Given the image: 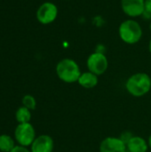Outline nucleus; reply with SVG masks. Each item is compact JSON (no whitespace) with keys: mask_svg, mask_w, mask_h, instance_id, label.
I'll use <instances>...</instances> for the list:
<instances>
[{"mask_svg":"<svg viewBox=\"0 0 151 152\" xmlns=\"http://www.w3.org/2000/svg\"><path fill=\"white\" fill-rule=\"evenodd\" d=\"M126 91L134 97H142L151 89V77L146 73L139 72L132 75L125 83Z\"/></svg>","mask_w":151,"mask_h":152,"instance_id":"1","label":"nucleus"},{"mask_svg":"<svg viewBox=\"0 0 151 152\" xmlns=\"http://www.w3.org/2000/svg\"><path fill=\"white\" fill-rule=\"evenodd\" d=\"M56 74L61 81L71 84L77 82L82 73L78 64L74 60L65 58L57 63Z\"/></svg>","mask_w":151,"mask_h":152,"instance_id":"2","label":"nucleus"},{"mask_svg":"<svg viewBox=\"0 0 151 152\" xmlns=\"http://www.w3.org/2000/svg\"><path fill=\"white\" fill-rule=\"evenodd\" d=\"M118 35L123 42L128 45L138 43L142 37V28L134 20H124L118 28Z\"/></svg>","mask_w":151,"mask_h":152,"instance_id":"3","label":"nucleus"},{"mask_svg":"<svg viewBox=\"0 0 151 152\" xmlns=\"http://www.w3.org/2000/svg\"><path fill=\"white\" fill-rule=\"evenodd\" d=\"M14 138L20 146H31L36 139V132L34 126L30 123L19 124L14 131Z\"/></svg>","mask_w":151,"mask_h":152,"instance_id":"4","label":"nucleus"},{"mask_svg":"<svg viewBox=\"0 0 151 152\" xmlns=\"http://www.w3.org/2000/svg\"><path fill=\"white\" fill-rule=\"evenodd\" d=\"M88 70L97 76H101L106 72L109 67V61L105 54L96 52L89 55L86 61Z\"/></svg>","mask_w":151,"mask_h":152,"instance_id":"5","label":"nucleus"},{"mask_svg":"<svg viewBox=\"0 0 151 152\" xmlns=\"http://www.w3.org/2000/svg\"><path fill=\"white\" fill-rule=\"evenodd\" d=\"M58 16L57 6L51 2H45L42 4L36 11L37 20L44 25L53 22Z\"/></svg>","mask_w":151,"mask_h":152,"instance_id":"6","label":"nucleus"},{"mask_svg":"<svg viewBox=\"0 0 151 152\" xmlns=\"http://www.w3.org/2000/svg\"><path fill=\"white\" fill-rule=\"evenodd\" d=\"M123 12L130 17H139L145 12V0H121Z\"/></svg>","mask_w":151,"mask_h":152,"instance_id":"7","label":"nucleus"},{"mask_svg":"<svg viewBox=\"0 0 151 152\" xmlns=\"http://www.w3.org/2000/svg\"><path fill=\"white\" fill-rule=\"evenodd\" d=\"M126 144L117 137H107L100 144V152H126Z\"/></svg>","mask_w":151,"mask_h":152,"instance_id":"8","label":"nucleus"},{"mask_svg":"<svg viewBox=\"0 0 151 152\" xmlns=\"http://www.w3.org/2000/svg\"><path fill=\"white\" fill-rule=\"evenodd\" d=\"M54 142L53 138L47 134H42L34 140L30 146L31 152H53Z\"/></svg>","mask_w":151,"mask_h":152,"instance_id":"9","label":"nucleus"},{"mask_svg":"<svg viewBox=\"0 0 151 152\" xmlns=\"http://www.w3.org/2000/svg\"><path fill=\"white\" fill-rule=\"evenodd\" d=\"M128 152H147L149 149L148 142L141 136H133L126 143Z\"/></svg>","mask_w":151,"mask_h":152,"instance_id":"10","label":"nucleus"},{"mask_svg":"<svg viewBox=\"0 0 151 152\" xmlns=\"http://www.w3.org/2000/svg\"><path fill=\"white\" fill-rule=\"evenodd\" d=\"M77 82L82 87L86 89H92L95 87L98 84V76L90 71L84 72L79 77Z\"/></svg>","mask_w":151,"mask_h":152,"instance_id":"11","label":"nucleus"},{"mask_svg":"<svg viewBox=\"0 0 151 152\" xmlns=\"http://www.w3.org/2000/svg\"><path fill=\"white\" fill-rule=\"evenodd\" d=\"M15 147L13 139L8 134L0 135V151L10 152Z\"/></svg>","mask_w":151,"mask_h":152,"instance_id":"12","label":"nucleus"},{"mask_svg":"<svg viewBox=\"0 0 151 152\" xmlns=\"http://www.w3.org/2000/svg\"><path fill=\"white\" fill-rule=\"evenodd\" d=\"M15 118L19 124L21 123H29L31 119V112L28 109L22 106L20 107L15 113Z\"/></svg>","mask_w":151,"mask_h":152,"instance_id":"13","label":"nucleus"},{"mask_svg":"<svg viewBox=\"0 0 151 152\" xmlns=\"http://www.w3.org/2000/svg\"><path fill=\"white\" fill-rule=\"evenodd\" d=\"M22 105L29 110H34L36 107V101L32 95L26 94L22 98Z\"/></svg>","mask_w":151,"mask_h":152,"instance_id":"14","label":"nucleus"},{"mask_svg":"<svg viewBox=\"0 0 151 152\" xmlns=\"http://www.w3.org/2000/svg\"><path fill=\"white\" fill-rule=\"evenodd\" d=\"M133 136V135H132V134H130L129 132H125L124 134H122V135H121V137H120V138H121V140H122V141L126 144V143H127V142H128V141H129Z\"/></svg>","mask_w":151,"mask_h":152,"instance_id":"15","label":"nucleus"},{"mask_svg":"<svg viewBox=\"0 0 151 152\" xmlns=\"http://www.w3.org/2000/svg\"><path fill=\"white\" fill-rule=\"evenodd\" d=\"M10 152H31L29 151L27 147H24V146H20V145H18V146H15L12 151Z\"/></svg>","mask_w":151,"mask_h":152,"instance_id":"16","label":"nucleus"},{"mask_svg":"<svg viewBox=\"0 0 151 152\" xmlns=\"http://www.w3.org/2000/svg\"><path fill=\"white\" fill-rule=\"evenodd\" d=\"M145 12L151 15V0H145Z\"/></svg>","mask_w":151,"mask_h":152,"instance_id":"17","label":"nucleus"},{"mask_svg":"<svg viewBox=\"0 0 151 152\" xmlns=\"http://www.w3.org/2000/svg\"><path fill=\"white\" fill-rule=\"evenodd\" d=\"M148 144H149V147L151 149V134L149 137V140H148Z\"/></svg>","mask_w":151,"mask_h":152,"instance_id":"18","label":"nucleus"},{"mask_svg":"<svg viewBox=\"0 0 151 152\" xmlns=\"http://www.w3.org/2000/svg\"><path fill=\"white\" fill-rule=\"evenodd\" d=\"M149 50H150V53H151V39L150 41V44H149Z\"/></svg>","mask_w":151,"mask_h":152,"instance_id":"19","label":"nucleus"},{"mask_svg":"<svg viewBox=\"0 0 151 152\" xmlns=\"http://www.w3.org/2000/svg\"><path fill=\"white\" fill-rule=\"evenodd\" d=\"M150 30H151V21H150Z\"/></svg>","mask_w":151,"mask_h":152,"instance_id":"20","label":"nucleus"},{"mask_svg":"<svg viewBox=\"0 0 151 152\" xmlns=\"http://www.w3.org/2000/svg\"><path fill=\"white\" fill-rule=\"evenodd\" d=\"M0 152H2V151H0Z\"/></svg>","mask_w":151,"mask_h":152,"instance_id":"21","label":"nucleus"}]
</instances>
